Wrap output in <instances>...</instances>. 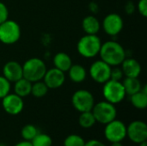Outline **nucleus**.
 I'll return each mask as SVG.
<instances>
[{
	"mask_svg": "<svg viewBox=\"0 0 147 146\" xmlns=\"http://www.w3.org/2000/svg\"><path fill=\"white\" fill-rule=\"evenodd\" d=\"M99 55L101 59L111 67L121 65L126 59V51L123 46L115 40H109L102 44Z\"/></svg>",
	"mask_w": 147,
	"mask_h": 146,
	"instance_id": "obj_1",
	"label": "nucleus"
},
{
	"mask_svg": "<svg viewBox=\"0 0 147 146\" xmlns=\"http://www.w3.org/2000/svg\"><path fill=\"white\" fill-rule=\"evenodd\" d=\"M102 44L97 34H85L78 40L77 50L82 57L92 59L99 54Z\"/></svg>",
	"mask_w": 147,
	"mask_h": 146,
	"instance_id": "obj_2",
	"label": "nucleus"
},
{
	"mask_svg": "<svg viewBox=\"0 0 147 146\" xmlns=\"http://www.w3.org/2000/svg\"><path fill=\"white\" fill-rule=\"evenodd\" d=\"M47 66L44 61L39 58H31L22 65L23 77L34 83L43 79L47 71Z\"/></svg>",
	"mask_w": 147,
	"mask_h": 146,
	"instance_id": "obj_3",
	"label": "nucleus"
},
{
	"mask_svg": "<svg viewBox=\"0 0 147 146\" xmlns=\"http://www.w3.org/2000/svg\"><path fill=\"white\" fill-rule=\"evenodd\" d=\"M102 96L105 101L112 104H117L125 99L127 94L121 81L109 79L103 83Z\"/></svg>",
	"mask_w": 147,
	"mask_h": 146,
	"instance_id": "obj_4",
	"label": "nucleus"
},
{
	"mask_svg": "<svg viewBox=\"0 0 147 146\" xmlns=\"http://www.w3.org/2000/svg\"><path fill=\"white\" fill-rule=\"evenodd\" d=\"M21 28L14 20L7 19L0 24V42L5 45L16 43L21 37Z\"/></svg>",
	"mask_w": 147,
	"mask_h": 146,
	"instance_id": "obj_5",
	"label": "nucleus"
},
{
	"mask_svg": "<svg viewBox=\"0 0 147 146\" xmlns=\"http://www.w3.org/2000/svg\"><path fill=\"white\" fill-rule=\"evenodd\" d=\"M91 112L94 114L96 122L103 125H106L116 119L117 115V110L115 104L107 101H102L95 104Z\"/></svg>",
	"mask_w": 147,
	"mask_h": 146,
	"instance_id": "obj_6",
	"label": "nucleus"
},
{
	"mask_svg": "<svg viewBox=\"0 0 147 146\" xmlns=\"http://www.w3.org/2000/svg\"><path fill=\"white\" fill-rule=\"evenodd\" d=\"M71 103L79 113L91 111L95 105V99L91 92L87 89H78L72 95Z\"/></svg>",
	"mask_w": 147,
	"mask_h": 146,
	"instance_id": "obj_7",
	"label": "nucleus"
},
{
	"mask_svg": "<svg viewBox=\"0 0 147 146\" xmlns=\"http://www.w3.org/2000/svg\"><path fill=\"white\" fill-rule=\"evenodd\" d=\"M104 136L106 139L111 143L121 142L127 137V126L121 120L115 119L106 124Z\"/></svg>",
	"mask_w": 147,
	"mask_h": 146,
	"instance_id": "obj_8",
	"label": "nucleus"
},
{
	"mask_svg": "<svg viewBox=\"0 0 147 146\" xmlns=\"http://www.w3.org/2000/svg\"><path fill=\"white\" fill-rule=\"evenodd\" d=\"M111 66L102 59L96 60L90 67L89 74L90 77L97 83H104L110 79Z\"/></svg>",
	"mask_w": 147,
	"mask_h": 146,
	"instance_id": "obj_9",
	"label": "nucleus"
},
{
	"mask_svg": "<svg viewBox=\"0 0 147 146\" xmlns=\"http://www.w3.org/2000/svg\"><path fill=\"white\" fill-rule=\"evenodd\" d=\"M127 136L135 143L140 144L147 140V125L142 120L132 121L127 127Z\"/></svg>",
	"mask_w": 147,
	"mask_h": 146,
	"instance_id": "obj_10",
	"label": "nucleus"
},
{
	"mask_svg": "<svg viewBox=\"0 0 147 146\" xmlns=\"http://www.w3.org/2000/svg\"><path fill=\"white\" fill-rule=\"evenodd\" d=\"M102 27L107 34L109 36H115L119 34L123 29V19L117 13H110L104 17Z\"/></svg>",
	"mask_w": 147,
	"mask_h": 146,
	"instance_id": "obj_11",
	"label": "nucleus"
},
{
	"mask_svg": "<svg viewBox=\"0 0 147 146\" xmlns=\"http://www.w3.org/2000/svg\"><path fill=\"white\" fill-rule=\"evenodd\" d=\"M2 106L3 110L10 115H17L23 110L24 102L22 97L9 93L2 99Z\"/></svg>",
	"mask_w": 147,
	"mask_h": 146,
	"instance_id": "obj_12",
	"label": "nucleus"
},
{
	"mask_svg": "<svg viewBox=\"0 0 147 146\" xmlns=\"http://www.w3.org/2000/svg\"><path fill=\"white\" fill-rule=\"evenodd\" d=\"M65 72L55 67L47 70L45 76L43 77V82L46 83L48 89H52L60 88L65 83Z\"/></svg>",
	"mask_w": 147,
	"mask_h": 146,
	"instance_id": "obj_13",
	"label": "nucleus"
},
{
	"mask_svg": "<svg viewBox=\"0 0 147 146\" xmlns=\"http://www.w3.org/2000/svg\"><path fill=\"white\" fill-rule=\"evenodd\" d=\"M3 76L10 83H15L23 77L22 65L17 61H8L3 67Z\"/></svg>",
	"mask_w": 147,
	"mask_h": 146,
	"instance_id": "obj_14",
	"label": "nucleus"
},
{
	"mask_svg": "<svg viewBox=\"0 0 147 146\" xmlns=\"http://www.w3.org/2000/svg\"><path fill=\"white\" fill-rule=\"evenodd\" d=\"M121 65L124 77H139L141 73V65L135 59H125Z\"/></svg>",
	"mask_w": 147,
	"mask_h": 146,
	"instance_id": "obj_15",
	"label": "nucleus"
},
{
	"mask_svg": "<svg viewBox=\"0 0 147 146\" xmlns=\"http://www.w3.org/2000/svg\"><path fill=\"white\" fill-rule=\"evenodd\" d=\"M82 28L86 34H97L101 29V23L95 15H87L82 21Z\"/></svg>",
	"mask_w": 147,
	"mask_h": 146,
	"instance_id": "obj_16",
	"label": "nucleus"
},
{
	"mask_svg": "<svg viewBox=\"0 0 147 146\" xmlns=\"http://www.w3.org/2000/svg\"><path fill=\"white\" fill-rule=\"evenodd\" d=\"M53 65L55 68L62 71L63 72H67L72 65V60L67 53L60 52L54 55Z\"/></svg>",
	"mask_w": 147,
	"mask_h": 146,
	"instance_id": "obj_17",
	"label": "nucleus"
},
{
	"mask_svg": "<svg viewBox=\"0 0 147 146\" xmlns=\"http://www.w3.org/2000/svg\"><path fill=\"white\" fill-rule=\"evenodd\" d=\"M69 78L76 83H79L84 82L87 77V71L85 68L81 65H71L70 69L68 70Z\"/></svg>",
	"mask_w": 147,
	"mask_h": 146,
	"instance_id": "obj_18",
	"label": "nucleus"
},
{
	"mask_svg": "<svg viewBox=\"0 0 147 146\" xmlns=\"http://www.w3.org/2000/svg\"><path fill=\"white\" fill-rule=\"evenodd\" d=\"M32 83L28 79L22 77L14 83V93L23 98L31 94Z\"/></svg>",
	"mask_w": 147,
	"mask_h": 146,
	"instance_id": "obj_19",
	"label": "nucleus"
},
{
	"mask_svg": "<svg viewBox=\"0 0 147 146\" xmlns=\"http://www.w3.org/2000/svg\"><path fill=\"white\" fill-rule=\"evenodd\" d=\"M130 102L137 109H145L147 107L146 86L145 85L141 88V90L130 96Z\"/></svg>",
	"mask_w": 147,
	"mask_h": 146,
	"instance_id": "obj_20",
	"label": "nucleus"
},
{
	"mask_svg": "<svg viewBox=\"0 0 147 146\" xmlns=\"http://www.w3.org/2000/svg\"><path fill=\"white\" fill-rule=\"evenodd\" d=\"M125 92L129 96L141 90L142 85L139 77H126L122 82Z\"/></svg>",
	"mask_w": 147,
	"mask_h": 146,
	"instance_id": "obj_21",
	"label": "nucleus"
},
{
	"mask_svg": "<svg viewBox=\"0 0 147 146\" xmlns=\"http://www.w3.org/2000/svg\"><path fill=\"white\" fill-rule=\"evenodd\" d=\"M96 120L91 111L80 113V115L78 118V123L81 127L85 128V129L90 128L96 124Z\"/></svg>",
	"mask_w": 147,
	"mask_h": 146,
	"instance_id": "obj_22",
	"label": "nucleus"
},
{
	"mask_svg": "<svg viewBox=\"0 0 147 146\" xmlns=\"http://www.w3.org/2000/svg\"><path fill=\"white\" fill-rule=\"evenodd\" d=\"M48 87L46 85V83L43 81H37L34 83H32V88H31V95H33L36 98H41L44 97L47 92H48Z\"/></svg>",
	"mask_w": 147,
	"mask_h": 146,
	"instance_id": "obj_23",
	"label": "nucleus"
},
{
	"mask_svg": "<svg viewBox=\"0 0 147 146\" xmlns=\"http://www.w3.org/2000/svg\"><path fill=\"white\" fill-rule=\"evenodd\" d=\"M40 132L35 126L28 124V125H26L22 127V129L21 131V135H22L23 140H27V141L31 142L34 139V138Z\"/></svg>",
	"mask_w": 147,
	"mask_h": 146,
	"instance_id": "obj_24",
	"label": "nucleus"
},
{
	"mask_svg": "<svg viewBox=\"0 0 147 146\" xmlns=\"http://www.w3.org/2000/svg\"><path fill=\"white\" fill-rule=\"evenodd\" d=\"M33 146H52L53 145V139L52 138L46 134V133H39L34 139L31 141Z\"/></svg>",
	"mask_w": 147,
	"mask_h": 146,
	"instance_id": "obj_25",
	"label": "nucleus"
},
{
	"mask_svg": "<svg viewBox=\"0 0 147 146\" xmlns=\"http://www.w3.org/2000/svg\"><path fill=\"white\" fill-rule=\"evenodd\" d=\"M84 139L78 134L68 135L64 141V146H84Z\"/></svg>",
	"mask_w": 147,
	"mask_h": 146,
	"instance_id": "obj_26",
	"label": "nucleus"
},
{
	"mask_svg": "<svg viewBox=\"0 0 147 146\" xmlns=\"http://www.w3.org/2000/svg\"><path fill=\"white\" fill-rule=\"evenodd\" d=\"M10 82H9L3 76H0V99L2 100L10 91Z\"/></svg>",
	"mask_w": 147,
	"mask_h": 146,
	"instance_id": "obj_27",
	"label": "nucleus"
},
{
	"mask_svg": "<svg viewBox=\"0 0 147 146\" xmlns=\"http://www.w3.org/2000/svg\"><path fill=\"white\" fill-rule=\"evenodd\" d=\"M124 77L123 71L121 68H118L117 66H115V68H111L110 72V79L115 80V81H121Z\"/></svg>",
	"mask_w": 147,
	"mask_h": 146,
	"instance_id": "obj_28",
	"label": "nucleus"
},
{
	"mask_svg": "<svg viewBox=\"0 0 147 146\" xmlns=\"http://www.w3.org/2000/svg\"><path fill=\"white\" fill-rule=\"evenodd\" d=\"M9 19V9L7 6L0 1V24Z\"/></svg>",
	"mask_w": 147,
	"mask_h": 146,
	"instance_id": "obj_29",
	"label": "nucleus"
},
{
	"mask_svg": "<svg viewBox=\"0 0 147 146\" xmlns=\"http://www.w3.org/2000/svg\"><path fill=\"white\" fill-rule=\"evenodd\" d=\"M136 9L140 13V15L144 17L147 16V0H140Z\"/></svg>",
	"mask_w": 147,
	"mask_h": 146,
	"instance_id": "obj_30",
	"label": "nucleus"
},
{
	"mask_svg": "<svg viewBox=\"0 0 147 146\" xmlns=\"http://www.w3.org/2000/svg\"><path fill=\"white\" fill-rule=\"evenodd\" d=\"M124 9H125V12H126L127 15H132V14H134V11L136 10V5L134 4V2L128 1L127 3H126L125 7H124Z\"/></svg>",
	"mask_w": 147,
	"mask_h": 146,
	"instance_id": "obj_31",
	"label": "nucleus"
},
{
	"mask_svg": "<svg viewBox=\"0 0 147 146\" xmlns=\"http://www.w3.org/2000/svg\"><path fill=\"white\" fill-rule=\"evenodd\" d=\"M84 146H106L102 142L97 140V139H90L87 142H85Z\"/></svg>",
	"mask_w": 147,
	"mask_h": 146,
	"instance_id": "obj_32",
	"label": "nucleus"
},
{
	"mask_svg": "<svg viewBox=\"0 0 147 146\" xmlns=\"http://www.w3.org/2000/svg\"><path fill=\"white\" fill-rule=\"evenodd\" d=\"M89 10L92 13V14H96L99 11V6L95 2H90L89 3Z\"/></svg>",
	"mask_w": 147,
	"mask_h": 146,
	"instance_id": "obj_33",
	"label": "nucleus"
},
{
	"mask_svg": "<svg viewBox=\"0 0 147 146\" xmlns=\"http://www.w3.org/2000/svg\"><path fill=\"white\" fill-rule=\"evenodd\" d=\"M15 146H33L32 145V143L30 141H27V140H23V141H21L19 143H17Z\"/></svg>",
	"mask_w": 147,
	"mask_h": 146,
	"instance_id": "obj_34",
	"label": "nucleus"
},
{
	"mask_svg": "<svg viewBox=\"0 0 147 146\" xmlns=\"http://www.w3.org/2000/svg\"><path fill=\"white\" fill-rule=\"evenodd\" d=\"M110 146H124L121 142H115V143H112Z\"/></svg>",
	"mask_w": 147,
	"mask_h": 146,
	"instance_id": "obj_35",
	"label": "nucleus"
},
{
	"mask_svg": "<svg viewBox=\"0 0 147 146\" xmlns=\"http://www.w3.org/2000/svg\"><path fill=\"white\" fill-rule=\"evenodd\" d=\"M139 146H147L146 141H145V142H142V143L139 144Z\"/></svg>",
	"mask_w": 147,
	"mask_h": 146,
	"instance_id": "obj_36",
	"label": "nucleus"
},
{
	"mask_svg": "<svg viewBox=\"0 0 147 146\" xmlns=\"http://www.w3.org/2000/svg\"><path fill=\"white\" fill-rule=\"evenodd\" d=\"M0 146H7L6 145H4V144H3V143H0Z\"/></svg>",
	"mask_w": 147,
	"mask_h": 146,
	"instance_id": "obj_37",
	"label": "nucleus"
}]
</instances>
